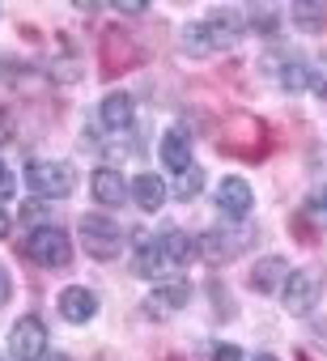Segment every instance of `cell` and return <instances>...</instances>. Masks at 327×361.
Wrapping results in <instances>:
<instances>
[{
  "label": "cell",
  "mask_w": 327,
  "mask_h": 361,
  "mask_svg": "<svg viewBox=\"0 0 327 361\" xmlns=\"http://www.w3.org/2000/svg\"><path fill=\"white\" fill-rule=\"evenodd\" d=\"M238 35H242V13L217 9V13H209L204 22L183 26V51H187V56H213V51L234 47Z\"/></svg>",
  "instance_id": "6da1fadb"
},
{
  "label": "cell",
  "mask_w": 327,
  "mask_h": 361,
  "mask_svg": "<svg viewBox=\"0 0 327 361\" xmlns=\"http://www.w3.org/2000/svg\"><path fill=\"white\" fill-rule=\"evenodd\" d=\"M22 251H26L39 268H68V259H73V238H68L64 230H56V226H39V230H30V238L22 243Z\"/></svg>",
  "instance_id": "7a4b0ae2"
},
{
  "label": "cell",
  "mask_w": 327,
  "mask_h": 361,
  "mask_svg": "<svg viewBox=\"0 0 327 361\" xmlns=\"http://www.w3.org/2000/svg\"><path fill=\"white\" fill-rule=\"evenodd\" d=\"M26 183L35 188V196H47V200H64L77 183V174L68 161H30L26 166Z\"/></svg>",
  "instance_id": "3957f363"
},
{
  "label": "cell",
  "mask_w": 327,
  "mask_h": 361,
  "mask_svg": "<svg viewBox=\"0 0 327 361\" xmlns=\"http://www.w3.org/2000/svg\"><path fill=\"white\" fill-rule=\"evenodd\" d=\"M81 247H85L94 259H115V255L123 251V234H119V226H115L111 217L85 213V217H81Z\"/></svg>",
  "instance_id": "277c9868"
},
{
  "label": "cell",
  "mask_w": 327,
  "mask_h": 361,
  "mask_svg": "<svg viewBox=\"0 0 327 361\" xmlns=\"http://www.w3.org/2000/svg\"><path fill=\"white\" fill-rule=\"evenodd\" d=\"M9 353H13V361H43L47 357V327H43V319H35V314L18 319L13 331H9Z\"/></svg>",
  "instance_id": "5b68a950"
},
{
  "label": "cell",
  "mask_w": 327,
  "mask_h": 361,
  "mask_svg": "<svg viewBox=\"0 0 327 361\" xmlns=\"http://www.w3.org/2000/svg\"><path fill=\"white\" fill-rule=\"evenodd\" d=\"M132 272L144 276V281H161V276H171V272H179V268L171 264L166 251H161V238L140 234V238H136V251H132Z\"/></svg>",
  "instance_id": "8992f818"
},
{
  "label": "cell",
  "mask_w": 327,
  "mask_h": 361,
  "mask_svg": "<svg viewBox=\"0 0 327 361\" xmlns=\"http://www.w3.org/2000/svg\"><path fill=\"white\" fill-rule=\"evenodd\" d=\"M319 293H323V281H319V272H310V268L289 272V281H285V289H280L289 314H310V306H319Z\"/></svg>",
  "instance_id": "52a82bcc"
},
{
  "label": "cell",
  "mask_w": 327,
  "mask_h": 361,
  "mask_svg": "<svg viewBox=\"0 0 327 361\" xmlns=\"http://www.w3.org/2000/svg\"><path fill=\"white\" fill-rule=\"evenodd\" d=\"M242 247H247V234H242V230H209V234L200 238V255H204L209 264H230Z\"/></svg>",
  "instance_id": "ba28073f"
},
{
  "label": "cell",
  "mask_w": 327,
  "mask_h": 361,
  "mask_svg": "<svg viewBox=\"0 0 327 361\" xmlns=\"http://www.w3.org/2000/svg\"><path fill=\"white\" fill-rule=\"evenodd\" d=\"M255 196H251V183H242V178H226V183L217 188V209L230 217V221H242L251 213Z\"/></svg>",
  "instance_id": "9c48e42d"
},
{
  "label": "cell",
  "mask_w": 327,
  "mask_h": 361,
  "mask_svg": "<svg viewBox=\"0 0 327 361\" xmlns=\"http://www.w3.org/2000/svg\"><path fill=\"white\" fill-rule=\"evenodd\" d=\"M60 314H64L68 323H90V319L98 314V298H94L90 289H81V285H68V289L60 293Z\"/></svg>",
  "instance_id": "30bf717a"
},
{
  "label": "cell",
  "mask_w": 327,
  "mask_h": 361,
  "mask_svg": "<svg viewBox=\"0 0 327 361\" xmlns=\"http://www.w3.org/2000/svg\"><path fill=\"white\" fill-rule=\"evenodd\" d=\"M161 161H166L171 170H192L196 161H192V136L183 132V128H171L166 136H161Z\"/></svg>",
  "instance_id": "8fae6325"
},
{
  "label": "cell",
  "mask_w": 327,
  "mask_h": 361,
  "mask_svg": "<svg viewBox=\"0 0 327 361\" xmlns=\"http://www.w3.org/2000/svg\"><path fill=\"white\" fill-rule=\"evenodd\" d=\"M285 272H289L285 259H280V255H268V259H259V264L251 268V289H255V293H280L285 281H289Z\"/></svg>",
  "instance_id": "7c38bea8"
},
{
  "label": "cell",
  "mask_w": 327,
  "mask_h": 361,
  "mask_svg": "<svg viewBox=\"0 0 327 361\" xmlns=\"http://www.w3.org/2000/svg\"><path fill=\"white\" fill-rule=\"evenodd\" d=\"M132 200H136V209L157 213L161 204H166V183H161L157 174H136L132 178Z\"/></svg>",
  "instance_id": "4fadbf2b"
},
{
  "label": "cell",
  "mask_w": 327,
  "mask_h": 361,
  "mask_svg": "<svg viewBox=\"0 0 327 361\" xmlns=\"http://www.w3.org/2000/svg\"><path fill=\"white\" fill-rule=\"evenodd\" d=\"M157 238H161V251L171 255L175 268H187L196 259V251H200V243L192 234H183V230H166V234H157Z\"/></svg>",
  "instance_id": "5bb4252c"
},
{
  "label": "cell",
  "mask_w": 327,
  "mask_h": 361,
  "mask_svg": "<svg viewBox=\"0 0 327 361\" xmlns=\"http://www.w3.org/2000/svg\"><path fill=\"white\" fill-rule=\"evenodd\" d=\"M123 196H128V188H123V178H119V170H111V166H102V170H94V200L98 204H123Z\"/></svg>",
  "instance_id": "9a60e30c"
},
{
  "label": "cell",
  "mask_w": 327,
  "mask_h": 361,
  "mask_svg": "<svg viewBox=\"0 0 327 361\" xmlns=\"http://www.w3.org/2000/svg\"><path fill=\"white\" fill-rule=\"evenodd\" d=\"M98 115H102V123H106L111 132H128V128H132V115H136V111H132V98H128V94H106V98H102V111H98Z\"/></svg>",
  "instance_id": "2e32d148"
},
{
  "label": "cell",
  "mask_w": 327,
  "mask_h": 361,
  "mask_svg": "<svg viewBox=\"0 0 327 361\" xmlns=\"http://www.w3.org/2000/svg\"><path fill=\"white\" fill-rule=\"evenodd\" d=\"M272 64H276V73H272V77H276L285 90H302V85L310 81V73L302 68V60H297V56H285V60H272Z\"/></svg>",
  "instance_id": "e0dca14e"
},
{
  "label": "cell",
  "mask_w": 327,
  "mask_h": 361,
  "mask_svg": "<svg viewBox=\"0 0 327 361\" xmlns=\"http://www.w3.org/2000/svg\"><path fill=\"white\" fill-rule=\"evenodd\" d=\"M187 293H192L187 281H175V285H161L144 306H166V310H175V306H187Z\"/></svg>",
  "instance_id": "ac0fdd59"
},
{
  "label": "cell",
  "mask_w": 327,
  "mask_h": 361,
  "mask_svg": "<svg viewBox=\"0 0 327 361\" xmlns=\"http://www.w3.org/2000/svg\"><path fill=\"white\" fill-rule=\"evenodd\" d=\"M200 188H204V170H200V166H192V170H183V174L175 178V196H179V200L200 196Z\"/></svg>",
  "instance_id": "d6986e66"
},
{
  "label": "cell",
  "mask_w": 327,
  "mask_h": 361,
  "mask_svg": "<svg viewBox=\"0 0 327 361\" xmlns=\"http://www.w3.org/2000/svg\"><path fill=\"white\" fill-rule=\"evenodd\" d=\"M289 13H293V22H302V26H323V9H314V5H293Z\"/></svg>",
  "instance_id": "ffe728a7"
},
{
  "label": "cell",
  "mask_w": 327,
  "mask_h": 361,
  "mask_svg": "<svg viewBox=\"0 0 327 361\" xmlns=\"http://www.w3.org/2000/svg\"><path fill=\"white\" fill-rule=\"evenodd\" d=\"M310 90H314L319 98H327V56L314 60V68H310Z\"/></svg>",
  "instance_id": "44dd1931"
},
{
  "label": "cell",
  "mask_w": 327,
  "mask_h": 361,
  "mask_svg": "<svg viewBox=\"0 0 327 361\" xmlns=\"http://www.w3.org/2000/svg\"><path fill=\"white\" fill-rule=\"evenodd\" d=\"M13 188H18V178H13V170L0 161V204L5 200H13Z\"/></svg>",
  "instance_id": "7402d4cb"
},
{
  "label": "cell",
  "mask_w": 327,
  "mask_h": 361,
  "mask_svg": "<svg viewBox=\"0 0 327 361\" xmlns=\"http://www.w3.org/2000/svg\"><path fill=\"white\" fill-rule=\"evenodd\" d=\"M213 361H247V357H242V348H234V344H217V348H213Z\"/></svg>",
  "instance_id": "603a6c76"
},
{
  "label": "cell",
  "mask_w": 327,
  "mask_h": 361,
  "mask_svg": "<svg viewBox=\"0 0 327 361\" xmlns=\"http://www.w3.org/2000/svg\"><path fill=\"white\" fill-rule=\"evenodd\" d=\"M22 77V64L18 60H0V81H18Z\"/></svg>",
  "instance_id": "cb8c5ba5"
},
{
  "label": "cell",
  "mask_w": 327,
  "mask_h": 361,
  "mask_svg": "<svg viewBox=\"0 0 327 361\" xmlns=\"http://www.w3.org/2000/svg\"><path fill=\"white\" fill-rule=\"evenodd\" d=\"M9 293H13V281H9V272H5V268H0V306L9 302Z\"/></svg>",
  "instance_id": "d4e9b609"
},
{
  "label": "cell",
  "mask_w": 327,
  "mask_h": 361,
  "mask_svg": "<svg viewBox=\"0 0 327 361\" xmlns=\"http://www.w3.org/2000/svg\"><path fill=\"white\" fill-rule=\"evenodd\" d=\"M13 136V119H9V111H0V145H5Z\"/></svg>",
  "instance_id": "484cf974"
},
{
  "label": "cell",
  "mask_w": 327,
  "mask_h": 361,
  "mask_svg": "<svg viewBox=\"0 0 327 361\" xmlns=\"http://www.w3.org/2000/svg\"><path fill=\"white\" fill-rule=\"evenodd\" d=\"M22 217H26V221H39V217H43V204H39V200H30V204L22 209Z\"/></svg>",
  "instance_id": "4316f807"
},
{
  "label": "cell",
  "mask_w": 327,
  "mask_h": 361,
  "mask_svg": "<svg viewBox=\"0 0 327 361\" xmlns=\"http://www.w3.org/2000/svg\"><path fill=\"white\" fill-rule=\"evenodd\" d=\"M9 234V213H5V204H0V238Z\"/></svg>",
  "instance_id": "83f0119b"
},
{
  "label": "cell",
  "mask_w": 327,
  "mask_h": 361,
  "mask_svg": "<svg viewBox=\"0 0 327 361\" xmlns=\"http://www.w3.org/2000/svg\"><path fill=\"white\" fill-rule=\"evenodd\" d=\"M314 209H323V213H327V192H319V196H314Z\"/></svg>",
  "instance_id": "f1b7e54d"
},
{
  "label": "cell",
  "mask_w": 327,
  "mask_h": 361,
  "mask_svg": "<svg viewBox=\"0 0 327 361\" xmlns=\"http://www.w3.org/2000/svg\"><path fill=\"white\" fill-rule=\"evenodd\" d=\"M43 361H73V357H64V353H47Z\"/></svg>",
  "instance_id": "f546056e"
},
{
  "label": "cell",
  "mask_w": 327,
  "mask_h": 361,
  "mask_svg": "<svg viewBox=\"0 0 327 361\" xmlns=\"http://www.w3.org/2000/svg\"><path fill=\"white\" fill-rule=\"evenodd\" d=\"M251 361H276V357H272V353H259V357H251Z\"/></svg>",
  "instance_id": "4dcf8cb0"
},
{
  "label": "cell",
  "mask_w": 327,
  "mask_h": 361,
  "mask_svg": "<svg viewBox=\"0 0 327 361\" xmlns=\"http://www.w3.org/2000/svg\"><path fill=\"white\" fill-rule=\"evenodd\" d=\"M0 361H5V357H0Z\"/></svg>",
  "instance_id": "1f68e13d"
}]
</instances>
